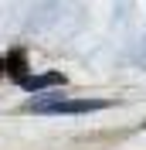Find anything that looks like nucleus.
<instances>
[{
  "label": "nucleus",
  "instance_id": "obj_3",
  "mask_svg": "<svg viewBox=\"0 0 146 150\" xmlns=\"http://www.w3.org/2000/svg\"><path fill=\"white\" fill-rule=\"evenodd\" d=\"M4 75H10L14 82H17L20 75H27V55L24 51H10V55H4Z\"/></svg>",
  "mask_w": 146,
  "mask_h": 150
},
{
  "label": "nucleus",
  "instance_id": "obj_1",
  "mask_svg": "<svg viewBox=\"0 0 146 150\" xmlns=\"http://www.w3.org/2000/svg\"><path fill=\"white\" fill-rule=\"evenodd\" d=\"M109 99H58L55 109L58 116H78V112H99V109H109Z\"/></svg>",
  "mask_w": 146,
  "mask_h": 150
},
{
  "label": "nucleus",
  "instance_id": "obj_2",
  "mask_svg": "<svg viewBox=\"0 0 146 150\" xmlns=\"http://www.w3.org/2000/svg\"><path fill=\"white\" fill-rule=\"evenodd\" d=\"M20 89L27 92H44V89H55V85H65V75L61 72H44V75H20L17 79Z\"/></svg>",
  "mask_w": 146,
  "mask_h": 150
},
{
  "label": "nucleus",
  "instance_id": "obj_5",
  "mask_svg": "<svg viewBox=\"0 0 146 150\" xmlns=\"http://www.w3.org/2000/svg\"><path fill=\"white\" fill-rule=\"evenodd\" d=\"M0 75H4V55H0Z\"/></svg>",
  "mask_w": 146,
  "mask_h": 150
},
{
  "label": "nucleus",
  "instance_id": "obj_4",
  "mask_svg": "<svg viewBox=\"0 0 146 150\" xmlns=\"http://www.w3.org/2000/svg\"><path fill=\"white\" fill-rule=\"evenodd\" d=\"M58 99H65V96H58V92H51V96H37V99H31V103L24 106L20 112H51Z\"/></svg>",
  "mask_w": 146,
  "mask_h": 150
}]
</instances>
